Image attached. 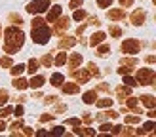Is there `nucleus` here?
Masks as SVG:
<instances>
[{"instance_id": "obj_48", "label": "nucleus", "mask_w": 156, "mask_h": 137, "mask_svg": "<svg viewBox=\"0 0 156 137\" xmlns=\"http://www.w3.org/2000/svg\"><path fill=\"white\" fill-rule=\"evenodd\" d=\"M13 114H15L17 118H21V116H23V107H17V109L13 111Z\"/></svg>"}, {"instance_id": "obj_50", "label": "nucleus", "mask_w": 156, "mask_h": 137, "mask_svg": "<svg viewBox=\"0 0 156 137\" xmlns=\"http://www.w3.org/2000/svg\"><path fill=\"white\" fill-rule=\"evenodd\" d=\"M107 116L114 120V118H118V112H114V111H107Z\"/></svg>"}, {"instance_id": "obj_45", "label": "nucleus", "mask_w": 156, "mask_h": 137, "mask_svg": "<svg viewBox=\"0 0 156 137\" xmlns=\"http://www.w3.org/2000/svg\"><path fill=\"white\" fill-rule=\"evenodd\" d=\"M10 19L15 23V25H21V23H23V21H21V17H19V15H15V13H12V15H10Z\"/></svg>"}, {"instance_id": "obj_15", "label": "nucleus", "mask_w": 156, "mask_h": 137, "mask_svg": "<svg viewBox=\"0 0 156 137\" xmlns=\"http://www.w3.org/2000/svg\"><path fill=\"white\" fill-rule=\"evenodd\" d=\"M101 42H105V33H95V34H91L90 46H99Z\"/></svg>"}, {"instance_id": "obj_10", "label": "nucleus", "mask_w": 156, "mask_h": 137, "mask_svg": "<svg viewBox=\"0 0 156 137\" xmlns=\"http://www.w3.org/2000/svg\"><path fill=\"white\" fill-rule=\"evenodd\" d=\"M126 17V12L122 10V8H114V10L108 12V19H112V21H118V19H124Z\"/></svg>"}, {"instance_id": "obj_47", "label": "nucleus", "mask_w": 156, "mask_h": 137, "mask_svg": "<svg viewBox=\"0 0 156 137\" xmlns=\"http://www.w3.org/2000/svg\"><path fill=\"white\" fill-rule=\"evenodd\" d=\"M53 120V114H44V116H40V122H50Z\"/></svg>"}, {"instance_id": "obj_41", "label": "nucleus", "mask_w": 156, "mask_h": 137, "mask_svg": "<svg viewBox=\"0 0 156 137\" xmlns=\"http://www.w3.org/2000/svg\"><path fill=\"white\" fill-rule=\"evenodd\" d=\"M97 4L101 8H108V6H112V0H97Z\"/></svg>"}, {"instance_id": "obj_40", "label": "nucleus", "mask_w": 156, "mask_h": 137, "mask_svg": "<svg viewBox=\"0 0 156 137\" xmlns=\"http://www.w3.org/2000/svg\"><path fill=\"white\" fill-rule=\"evenodd\" d=\"M139 120H141V118H139V116H133V114H131V116H126V122H128V124H137Z\"/></svg>"}, {"instance_id": "obj_35", "label": "nucleus", "mask_w": 156, "mask_h": 137, "mask_svg": "<svg viewBox=\"0 0 156 137\" xmlns=\"http://www.w3.org/2000/svg\"><path fill=\"white\" fill-rule=\"evenodd\" d=\"M63 133H65V128L63 126H57V128L51 129V135H63Z\"/></svg>"}, {"instance_id": "obj_31", "label": "nucleus", "mask_w": 156, "mask_h": 137, "mask_svg": "<svg viewBox=\"0 0 156 137\" xmlns=\"http://www.w3.org/2000/svg\"><path fill=\"white\" fill-rule=\"evenodd\" d=\"M122 65H126V67H135V65H137V59H135V57H131V59H126V57H124V59H122Z\"/></svg>"}, {"instance_id": "obj_4", "label": "nucleus", "mask_w": 156, "mask_h": 137, "mask_svg": "<svg viewBox=\"0 0 156 137\" xmlns=\"http://www.w3.org/2000/svg\"><path fill=\"white\" fill-rule=\"evenodd\" d=\"M50 8V0H34L27 6V12L29 13H44L46 10Z\"/></svg>"}, {"instance_id": "obj_43", "label": "nucleus", "mask_w": 156, "mask_h": 137, "mask_svg": "<svg viewBox=\"0 0 156 137\" xmlns=\"http://www.w3.org/2000/svg\"><path fill=\"white\" fill-rule=\"evenodd\" d=\"M88 68H90V71H88V72H90V74H95V76H97V74H99V68H97V67H95V65H93V63H90V67H88Z\"/></svg>"}, {"instance_id": "obj_28", "label": "nucleus", "mask_w": 156, "mask_h": 137, "mask_svg": "<svg viewBox=\"0 0 156 137\" xmlns=\"http://www.w3.org/2000/svg\"><path fill=\"white\" fill-rule=\"evenodd\" d=\"M124 84H128L129 88H133V86H137V80L131 78V76H128V74H124Z\"/></svg>"}, {"instance_id": "obj_36", "label": "nucleus", "mask_w": 156, "mask_h": 137, "mask_svg": "<svg viewBox=\"0 0 156 137\" xmlns=\"http://www.w3.org/2000/svg\"><path fill=\"white\" fill-rule=\"evenodd\" d=\"M111 34H112V36H116V38L122 36V29H120V27H111Z\"/></svg>"}, {"instance_id": "obj_11", "label": "nucleus", "mask_w": 156, "mask_h": 137, "mask_svg": "<svg viewBox=\"0 0 156 137\" xmlns=\"http://www.w3.org/2000/svg\"><path fill=\"white\" fill-rule=\"evenodd\" d=\"M44 76H40V74H38V76H34L33 74V78H30V82H29V86L30 88H33V90H38V88H42L44 86Z\"/></svg>"}, {"instance_id": "obj_14", "label": "nucleus", "mask_w": 156, "mask_h": 137, "mask_svg": "<svg viewBox=\"0 0 156 137\" xmlns=\"http://www.w3.org/2000/svg\"><path fill=\"white\" fill-rule=\"evenodd\" d=\"M63 91L65 93H78L80 91V84H73V82L63 84Z\"/></svg>"}, {"instance_id": "obj_1", "label": "nucleus", "mask_w": 156, "mask_h": 137, "mask_svg": "<svg viewBox=\"0 0 156 137\" xmlns=\"http://www.w3.org/2000/svg\"><path fill=\"white\" fill-rule=\"evenodd\" d=\"M4 51L6 53H15L21 46L23 42H25V34H23V30H19L17 27H8L6 29V33H4Z\"/></svg>"}, {"instance_id": "obj_30", "label": "nucleus", "mask_w": 156, "mask_h": 137, "mask_svg": "<svg viewBox=\"0 0 156 137\" xmlns=\"http://www.w3.org/2000/svg\"><path fill=\"white\" fill-rule=\"evenodd\" d=\"M10 114H12V109H10V107H4V105H2V109H0V118H8Z\"/></svg>"}, {"instance_id": "obj_2", "label": "nucleus", "mask_w": 156, "mask_h": 137, "mask_svg": "<svg viewBox=\"0 0 156 137\" xmlns=\"http://www.w3.org/2000/svg\"><path fill=\"white\" fill-rule=\"evenodd\" d=\"M50 36H51V30H50V27L46 25H40V27H33V40L36 42V44H46L50 40Z\"/></svg>"}, {"instance_id": "obj_59", "label": "nucleus", "mask_w": 156, "mask_h": 137, "mask_svg": "<svg viewBox=\"0 0 156 137\" xmlns=\"http://www.w3.org/2000/svg\"><path fill=\"white\" fill-rule=\"evenodd\" d=\"M36 135H40V137H42V135H48V132H46V129H40V132H38Z\"/></svg>"}, {"instance_id": "obj_54", "label": "nucleus", "mask_w": 156, "mask_h": 137, "mask_svg": "<svg viewBox=\"0 0 156 137\" xmlns=\"http://www.w3.org/2000/svg\"><path fill=\"white\" fill-rule=\"evenodd\" d=\"M23 133H25V135H33L34 132H33V129H30V128H23Z\"/></svg>"}, {"instance_id": "obj_6", "label": "nucleus", "mask_w": 156, "mask_h": 137, "mask_svg": "<svg viewBox=\"0 0 156 137\" xmlns=\"http://www.w3.org/2000/svg\"><path fill=\"white\" fill-rule=\"evenodd\" d=\"M55 21H57V23H55V27H53V30H55L57 34H61L63 30L69 29V17H61V15H59Z\"/></svg>"}, {"instance_id": "obj_55", "label": "nucleus", "mask_w": 156, "mask_h": 137, "mask_svg": "<svg viewBox=\"0 0 156 137\" xmlns=\"http://www.w3.org/2000/svg\"><path fill=\"white\" fill-rule=\"evenodd\" d=\"M93 118L90 116V114H84V122H86V124H90V122H91Z\"/></svg>"}, {"instance_id": "obj_33", "label": "nucleus", "mask_w": 156, "mask_h": 137, "mask_svg": "<svg viewBox=\"0 0 156 137\" xmlns=\"http://www.w3.org/2000/svg\"><path fill=\"white\" fill-rule=\"evenodd\" d=\"M6 103H8V91L0 90V107H2V105H6Z\"/></svg>"}, {"instance_id": "obj_53", "label": "nucleus", "mask_w": 156, "mask_h": 137, "mask_svg": "<svg viewBox=\"0 0 156 137\" xmlns=\"http://www.w3.org/2000/svg\"><path fill=\"white\" fill-rule=\"evenodd\" d=\"M57 101V97L55 95H50V97H46V103H55Z\"/></svg>"}, {"instance_id": "obj_51", "label": "nucleus", "mask_w": 156, "mask_h": 137, "mask_svg": "<svg viewBox=\"0 0 156 137\" xmlns=\"http://www.w3.org/2000/svg\"><path fill=\"white\" fill-rule=\"evenodd\" d=\"M120 4H122L124 8H129L131 4H133V0H120Z\"/></svg>"}, {"instance_id": "obj_26", "label": "nucleus", "mask_w": 156, "mask_h": 137, "mask_svg": "<svg viewBox=\"0 0 156 137\" xmlns=\"http://www.w3.org/2000/svg\"><path fill=\"white\" fill-rule=\"evenodd\" d=\"M86 15H88V13H86L84 10H78V8H76V12H74L73 17H74L76 21H82V19H86Z\"/></svg>"}, {"instance_id": "obj_57", "label": "nucleus", "mask_w": 156, "mask_h": 137, "mask_svg": "<svg viewBox=\"0 0 156 137\" xmlns=\"http://www.w3.org/2000/svg\"><path fill=\"white\" fill-rule=\"evenodd\" d=\"M149 118H156V111H154V109L149 111Z\"/></svg>"}, {"instance_id": "obj_38", "label": "nucleus", "mask_w": 156, "mask_h": 137, "mask_svg": "<svg viewBox=\"0 0 156 137\" xmlns=\"http://www.w3.org/2000/svg\"><path fill=\"white\" fill-rule=\"evenodd\" d=\"M82 4H84V0H71V4H69V6H71L73 10H76V8H80Z\"/></svg>"}, {"instance_id": "obj_29", "label": "nucleus", "mask_w": 156, "mask_h": 137, "mask_svg": "<svg viewBox=\"0 0 156 137\" xmlns=\"http://www.w3.org/2000/svg\"><path fill=\"white\" fill-rule=\"evenodd\" d=\"M65 63H67V53H59L57 59H55V65L61 67V65H65Z\"/></svg>"}, {"instance_id": "obj_19", "label": "nucleus", "mask_w": 156, "mask_h": 137, "mask_svg": "<svg viewBox=\"0 0 156 137\" xmlns=\"http://www.w3.org/2000/svg\"><path fill=\"white\" fill-rule=\"evenodd\" d=\"M38 67H40V61H38V59H34V57H33V59L29 61V68H27V71H29L30 74H34V72L38 71Z\"/></svg>"}, {"instance_id": "obj_25", "label": "nucleus", "mask_w": 156, "mask_h": 137, "mask_svg": "<svg viewBox=\"0 0 156 137\" xmlns=\"http://www.w3.org/2000/svg\"><path fill=\"white\" fill-rule=\"evenodd\" d=\"M154 128H156V124L151 120V122H147V124L143 126V132H145V133H152V132H154Z\"/></svg>"}, {"instance_id": "obj_56", "label": "nucleus", "mask_w": 156, "mask_h": 137, "mask_svg": "<svg viewBox=\"0 0 156 137\" xmlns=\"http://www.w3.org/2000/svg\"><path fill=\"white\" fill-rule=\"evenodd\" d=\"M4 129H6V122H4V118H2V120H0V132H4Z\"/></svg>"}, {"instance_id": "obj_18", "label": "nucleus", "mask_w": 156, "mask_h": 137, "mask_svg": "<svg viewBox=\"0 0 156 137\" xmlns=\"http://www.w3.org/2000/svg\"><path fill=\"white\" fill-rule=\"evenodd\" d=\"M76 44V40H74V38L73 36H65L63 38V40H61L59 42V46H61V48H73V46Z\"/></svg>"}, {"instance_id": "obj_20", "label": "nucleus", "mask_w": 156, "mask_h": 137, "mask_svg": "<svg viewBox=\"0 0 156 137\" xmlns=\"http://www.w3.org/2000/svg\"><path fill=\"white\" fill-rule=\"evenodd\" d=\"M95 105L99 109H105V107H111L112 105V99L111 97H105V99H95Z\"/></svg>"}, {"instance_id": "obj_13", "label": "nucleus", "mask_w": 156, "mask_h": 137, "mask_svg": "<svg viewBox=\"0 0 156 137\" xmlns=\"http://www.w3.org/2000/svg\"><path fill=\"white\" fill-rule=\"evenodd\" d=\"M74 135H88V137H93V135H95V129H91V128H80V126H76V129H74Z\"/></svg>"}, {"instance_id": "obj_49", "label": "nucleus", "mask_w": 156, "mask_h": 137, "mask_svg": "<svg viewBox=\"0 0 156 137\" xmlns=\"http://www.w3.org/2000/svg\"><path fill=\"white\" fill-rule=\"evenodd\" d=\"M111 132H112L114 135H118V133H122V126H114V128H111Z\"/></svg>"}, {"instance_id": "obj_12", "label": "nucleus", "mask_w": 156, "mask_h": 137, "mask_svg": "<svg viewBox=\"0 0 156 137\" xmlns=\"http://www.w3.org/2000/svg\"><path fill=\"white\" fill-rule=\"evenodd\" d=\"M82 99H84V103H86V105L95 103V99H97V90H90V91H86Z\"/></svg>"}, {"instance_id": "obj_58", "label": "nucleus", "mask_w": 156, "mask_h": 137, "mask_svg": "<svg viewBox=\"0 0 156 137\" xmlns=\"http://www.w3.org/2000/svg\"><path fill=\"white\" fill-rule=\"evenodd\" d=\"M147 61H149V63H154L156 57H154V55H147Z\"/></svg>"}, {"instance_id": "obj_60", "label": "nucleus", "mask_w": 156, "mask_h": 137, "mask_svg": "<svg viewBox=\"0 0 156 137\" xmlns=\"http://www.w3.org/2000/svg\"><path fill=\"white\" fill-rule=\"evenodd\" d=\"M0 30H2V27H0Z\"/></svg>"}, {"instance_id": "obj_32", "label": "nucleus", "mask_w": 156, "mask_h": 137, "mask_svg": "<svg viewBox=\"0 0 156 137\" xmlns=\"http://www.w3.org/2000/svg\"><path fill=\"white\" fill-rule=\"evenodd\" d=\"M108 51H111V46H107V44L99 46V50H97V53H99V55H107Z\"/></svg>"}, {"instance_id": "obj_16", "label": "nucleus", "mask_w": 156, "mask_h": 137, "mask_svg": "<svg viewBox=\"0 0 156 137\" xmlns=\"http://www.w3.org/2000/svg\"><path fill=\"white\" fill-rule=\"evenodd\" d=\"M141 103H143L145 107H149V109H154V107H156V99H154L152 95H143V97H141Z\"/></svg>"}, {"instance_id": "obj_9", "label": "nucleus", "mask_w": 156, "mask_h": 137, "mask_svg": "<svg viewBox=\"0 0 156 137\" xmlns=\"http://www.w3.org/2000/svg\"><path fill=\"white\" fill-rule=\"evenodd\" d=\"M61 12H63V8H61V6H53L51 10L48 12V17H46V19H48V23H53V21H55L59 15H61Z\"/></svg>"}, {"instance_id": "obj_46", "label": "nucleus", "mask_w": 156, "mask_h": 137, "mask_svg": "<svg viewBox=\"0 0 156 137\" xmlns=\"http://www.w3.org/2000/svg\"><path fill=\"white\" fill-rule=\"evenodd\" d=\"M111 124H107V122H103V124H101V132H111Z\"/></svg>"}, {"instance_id": "obj_7", "label": "nucleus", "mask_w": 156, "mask_h": 137, "mask_svg": "<svg viewBox=\"0 0 156 137\" xmlns=\"http://www.w3.org/2000/svg\"><path fill=\"white\" fill-rule=\"evenodd\" d=\"M145 19H147V15H145V12H141V10H135L133 13H131V23L133 25H143L145 23Z\"/></svg>"}, {"instance_id": "obj_42", "label": "nucleus", "mask_w": 156, "mask_h": 137, "mask_svg": "<svg viewBox=\"0 0 156 137\" xmlns=\"http://www.w3.org/2000/svg\"><path fill=\"white\" fill-rule=\"evenodd\" d=\"M44 23H46V21H44L42 17H34V19H33V27H40V25H44Z\"/></svg>"}, {"instance_id": "obj_27", "label": "nucleus", "mask_w": 156, "mask_h": 137, "mask_svg": "<svg viewBox=\"0 0 156 137\" xmlns=\"http://www.w3.org/2000/svg\"><path fill=\"white\" fill-rule=\"evenodd\" d=\"M122 103H126L129 109H137V99H133V97H129V99H122Z\"/></svg>"}, {"instance_id": "obj_44", "label": "nucleus", "mask_w": 156, "mask_h": 137, "mask_svg": "<svg viewBox=\"0 0 156 137\" xmlns=\"http://www.w3.org/2000/svg\"><path fill=\"white\" fill-rule=\"evenodd\" d=\"M65 124H69V126H78V124H80V120H78V118H69V120H65Z\"/></svg>"}, {"instance_id": "obj_34", "label": "nucleus", "mask_w": 156, "mask_h": 137, "mask_svg": "<svg viewBox=\"0 0 156 137\" xmlns=\"http://www.w3.org/2000/svg\"><path fill=\"white\" fill-rule=\"evenodd\" d=\"M0 65H2L4 68H8V67H12L13 63H12V59H10V57H2V59H0Z\"/></svg>"}, {"instance_id": "obj_8", "label": "nucleus", "mask_w": 156, "mask_h": 137, "mask_svg": "<svg viewBox=\"0 0 156 137\" xmlns=\"http://www.w3.org/2000/svg\"><path fill=\"white\" fill-rule=\"evenodd\" d=\"M73 76L76 78V82H80V84H86L90 80V72L88 71H74L73 68Z\"/></svg>"}, {"instance_id": "obj_17", "label": "nucleus", "mask_w": 156, "mask_h": 137, "mask_svg": "<svg viewBox=\"0 0 156 137\" xmlns=\"http://www.w3.org/2000/svg\"><path fill=\"white\" fill-rule=\"evenodd\" d=\"M63 82H65V76L61 74V72H55V74L51 76V80H50V84H51V86H61Z\"/></svg>"}, {"instance_id": "obj_5", "label": "nucleus", "mask_w": 156, "mask_h": 137, "mask_svg": "<svg viewBox=\"0 0 156 137\" xmlns=\"http://www.w3.org/2000/svg\"><path fill=\"white\" fill-rule=\"evenodd\" d=\"M122 50L126 51V53L135 55V53H139V50H141V42H139L137 38H128V40L122 42Z\"/></svg>"}, {"instance_id": "obj_21", "label": "nucleus", "mask_w": 156, "mask_h": 137, "mask_svg": "<svg viewBox=\"0 0 156 137\" xmlns=\"http://www.w3.org/2000/svg\"><path fill=\"white\" fill-rule=\"evenodd\" d=\"M69 63H71V67H73V68H76L78 65L82 63V55H80V53H73V55H71V61H69Z\"/></svg>"}, {"instance_id": "obj_3", "label": "nucleus", "mask_w": 156, "mask_h": 137, "mask_svg": "<svg viewBox=\"0 0 156 137\" xmlns=\"http://www.w3.org/2000/svg\"><path fill=\"white\" fill-rule=\"evenodd\" d=\"M154 76H156V72L152 68H139L135 80H137V84H141V86H149V84L154 82Z\"/></svg>"}, {"instance_id": "obj_39", "label": "nucleus", "mask_w": 156, "mask_h": 137, "mask_svg": "<svg viewBox=\"0 0 156 137\" xmlns=\"http://www.w3.org/2000/svg\"><path fill=\"white\" fill-rule=\"evenodd\" d=\"M21 128H23V120H17V122H15V124H12V129H13L15 133H17Z\"/></svg>"}, {"instance_id": "obj_52", "label": "nucleus", "mask_w": 156, "mask_h": 137, "mask_svg": "<svg viewBox=\"0 0 156 137\" xmlns=\"http://www.w3.org/2000/svg\"><path fill=\"white\" fill-rule=\"evenodd\" d=\"M118 72H120L122 76H124V74H129V68H128V67H122V68H118Z\"/></svg>"}, {"instance_id": "obj_22", "label": "nucleus", "mask_w": 156, "mask_h": 137, "mask_svg": "<svg viewBox=\"0 0 156 137\" xmlns=\"http://www.w3.org/2000/svg\"><path fill=\"white\" fill-rule=\"evenodd\" d=\"M116 93H118L120 101H122V99H124V95H129V93H131V88H129V86H120L118 90H116Z\"/></svg>"}, {"instance_id": "obj_23", "label": "nucleus", "mask_w": 156, "mask_h": 137, "mask_svg": "<svg viewBox=\"0 0 156 137\" xmlns=\"http://www.w3.org/2000/svg\"><path fill=\"white\" fill-rule=\"evenodd\" d=\"M13 86L17 88V90H25V88L29 86V82H27L25 78H15V80H13Z\"/></svg>"}, {"instance_id": "obj_24", "label": "nucleus", "mask_w": 156, "mask_h": 137, "mask_svg": "<svg viewBox=\"0 0 156 137\" xmlns=\"http://www.w3.org/2000/svg\"><path fill=\"white\" fill-rule=\"evenodd\" d=\"M12 67H13V68H12V74H13V76H19L23 71H25V65H21V63H19V65H12Z\"/></svg>"}, {"instance_id": "obj_37", "label": "nucleus", "mask_w": 156, "mask_h": 137, "mask_svg": "<svg viewBox=\"0 0 156 137\" xmlns=\"http://www.w3.org/2000/svg\"><path fill=\"white\" fill-rule=\"evenodd\" d=\"M51 63H53L51 55H44V57H42V65H44V67H50Z\"/></svg>"}]
</instances>
